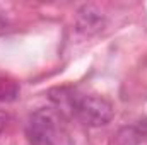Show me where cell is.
Masks as SVG:
<instances>
[{
    "label": "cell",
    "mask_w": 147,
    "mask_h": 145,
    "mask_svg": "<svg viewBox=\"0 0 147 145\" xmlns=\"http://www.w3.org/2000/svg\"><path fill=\"white\" fill-rule=\"evenodd\" d=\"M26 137L29 145H74L62 113L53 108H39L29 114Z\"/></svg>",
    "instance_id": "1"
},
{
    "label": "cell",
    "mask_w": 147,
    "mask_h": 145,
    "mask_svg": "<svg viewBox=\"0 0 147 145\" xmlns=\"http://www.w3.org/2000/svg\"><path fill=\"white\" fill-rule=\"evenodd\" d=\"M105 26V17L101 14L99 9H96L94 5H84L79 14H77V31L82 34H94L98 31H101Z\"/></svg>",
    "instance_id": "3"
},
{
    "label": "cell",
    "mask_w": 147,
    "mask_h": 145,
    "mask_svg": "<svg viewBox=\"0 0 147 145\" xmlns=\"http://www.w3.org/2000/svg\"><path fill=\"white\" fill-rule=\"evenodd\" d=\"M19 96V84L9 77H0V103L16 101Z\"/></svg>",
    "instance_id": "5"
},
{
    "label": "cell",
    "mask_w": 147,
    "mask_h": 145,
    "mask_svg": "<svg viewBox=\"0 0 147 145\" xmlns=\"http://www.w3.org/2000/svg\"><path fill=\"white\" fill-rule=\"evenodd\" d=\"M70 114L82 125L91 128H101L113 119L115 109L108 99L96 94H77L74 96Z\"/></svg>",
    "instance_id": "2"
},
{
    "label": "cell",
    "mask_w": 147,
    "mask_h": 145,
    "mask_svg": "<svg viewBox=\"0 0 147 145\" xmlns=\"http://www.w3.org/2000/svg\"><path fill=\"white\" fill-rule=\"evenodd\" d=\"M147 138V118L137 121L135 125L123 126L115 137L116 145H139Z\"/></svg>",
    "instance_id": "4"
},
{
    "label": "cell",
    "mask_w": 147,
    "mask_h": 145,
    "mask_svg": "<svg viewBox=\"0 0 147 145\" xmlns=\"http://www.w3.org/2000/svg\"><path fill=\"white\" fill-rule=\"evenodd\" d=\"M5 125H7V114L0 111V133H2V130L5 128Z\"/></svg>",
    "instance_id": "6"
}]
</instances>
